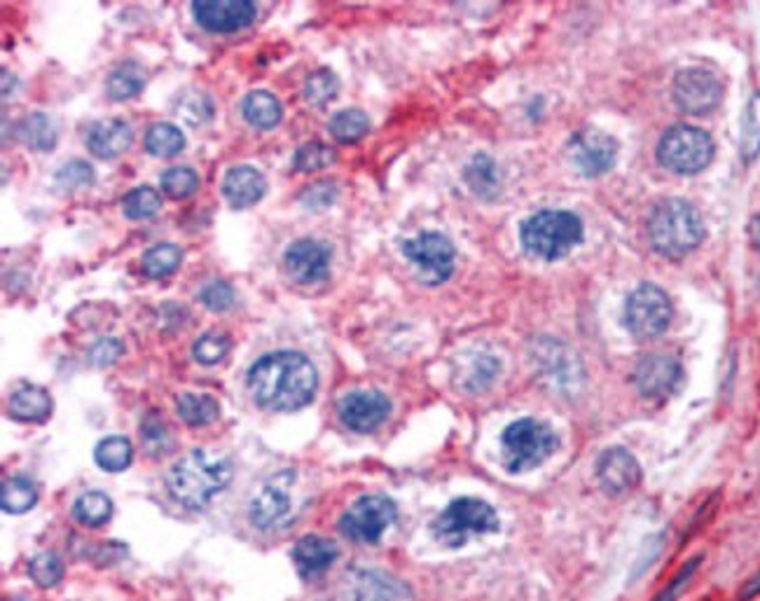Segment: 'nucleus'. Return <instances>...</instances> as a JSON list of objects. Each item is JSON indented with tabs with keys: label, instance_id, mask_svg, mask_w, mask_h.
Masks as SVG:
<instances>
[{
	"label": "nucleus",
	"instance_id": "f257e3e1",
	"mask_svg": "<svg viewBox=\"0 0 760 601\" xmlns=\"http://www.w3.org/2000/svg\"><path fill=\"white\" fill-rule=\"evenodd\" d=\"M318 375L312 360L295 352L267 354L249 370L255 403L272 412H295L314 400Z\"/></svg>",
	"mask_w": 760,
	"mask_h": 601
},
{
	"label": "nucleus",
	"instance_id": "f03ea898",
	"mask_svg": "<svg viewBox=\"0 0 760 601\" xmlns=\"http://www.w3.org/2000/svg\"><path fill=\"white\" fill-rule=\"evenodd\" d=\"M232 480V461L209 449H192L171 466L166 487L171 497L190 510H202Z\"/></svg>",
	"mask_w": 760,
	"mask_h": 601
},
{
	"label": "nucleus",
	"instance_id": "7ed1b4c3",
	"mask_svg": "<svg viewBox=\"0 0 760 601\" xmlns=\"http://www.w3.org/2000/svg\"><path fill=\"white\" fill-rule=\"evenodd\" d=\"M648 240L660 255L679 261L702 244V216L686 200H662L648 216Z\"/></svg>",
	"mask_w": 760,
	"mask_h": 601
},
{
	"label": "nucleus",
	"instance_id": "20e7f679",
	"mask_svg": "<svg viewBox=\"0 0 760 601\" xmlns=\"http://www.w3.org/2000/svg\"><path fill=\"white\" fill-rule=\"evenodd\" d=\"M519 240L540 261H559L582 242V223L571 211H540L523 223Z\"/></svg>",
	"mask_w": 760,
	"mask_h": 601
},
{
	"label": "nucleus",
	"instance_id": "39448f33",
	"mask_svg": "<svg viewBox=\"0 0 760 601\" xmlns=\"http://www.w3.org/2000/svg\"><path fill=\"white\" fill-rule=\"evenodd\" d=\"M557 447V434L546 421L538 419H517L501 436L504 466L510 473H525V470L538 468L555 455Z\"/></svg>",
	"mask_w": 760,
	"mask_h": 601
},
{
	"label": "nucleus",
	"instance_id": "423d86ee",
	"mask_svg": "<svg viewBox=\"0 0 760 601\" xmlns=\"http://www.w3.org/2000/svg\"><path fill=\"white\" fill-rule=\"evenodd\" d=\"M713 150V141L705 129L677 124L660 139L658 160L665 169L675 171L679 176H692L711 164Z\"/></svg>",
	"mask_w": 760,
	"mask_h": 601
},
{
	"label": "nucleus",
	"instance_id": "0eeeda50",
	"mask_svg": "<svg viewBox=\"0 0 760 601\" xmlns=\"http://www.w3.org/2000/svg\"><path fill=\"white\" fill-rule=\"evenodd\" d=\"M498 518L489 503L480 499H456L433 522L436 539L449 548L464 546L473 536L494 533Z\"/></svg>",
	"mask_w": 760,
	"mask_h": 601
},
{
	"label": "nucleus",
	"instance_id": "6e6552de",
	"mask_svg": "<svg viewBox=\"0 0 760 601\" xmlns=\"http://www.w3.org/2000/svg\"><path fill=\"white\" fill-rule=\"evenodd\" d=\"M671 316H675V309H671L669 295L653 284H644L627 297L622 320L632 337L653 339L669 328Z\"/></svg>",
	"mask_w": 760,
	"mask_h": 601
},
{
	"label": "nucleus",
	"instance_id": "1a4fd4ad",
	"mask_svg": "<svg viewBox=\"0 0 760 601\" xmlns=\"http://www.w3.org/2000/svg\"><path fill=\"white\" fill-rule=\"evenodd\" d=\"M396 515L398 510L394 501L382 497V493H367L342 515L340 531L354 543L373 546L396 522Z\"/></svg>",
	"mask_w": 760,
	"mask_h": 601
},
{
	"label": "nucleus",
	"instance_id": "9d476101",
	"mask_svg": "<svg viewBox=\"0 0 760 601\" xmlns=\"http://www.w3.org/2000/svg\"><path fill=\"white\" fill-rule=\"evenodd\" d=\"M403 255L417 267L428 286L445 284L454 272L456 251L452 242L438 232H422L403 244Z\"/></svg>",
	"mask_w": 760,
	"mask_h": 601
},
{
	"label": "nucleus",
	"instance_id": "9b49d317",
	"mask_svg": "<svg viewBox=\"0 0 760 601\" xmlns=\"http://www.w3.org/2000/svg\"><path fill=\"white\" fill-rule=\"evenodd\" d=\"M293 482H295L293 470H281L278 476H274L270 482L260 487V491L255 493L249 508V518L255 529L272 531V529H281L291 520Z\"/></svg>",
	"mask_w": 760,
	"mask_h": 601
},
{
	"label": "nucleus",
	"instance_id": "f8f14e48",
	"mask_svg": "<svg viewBox=\"0 0 760 601\" xmlns=\"http://www.w3.org/2000/svg\"><path fill=\"white\" fill-rule=\"evenodd\" d=\"M675 103L688 115H709L719 109L723 99V84L707 69H683L671 84Z\"/></svg>",
	"mask_w": 760,
	"mask_h": 601
},
{
	"label": "nucleus",
	"instance_id": "ddd939ff",
	"mask_svg": "<svg viewBox=\"0 0 760 601\" xmlns=\"http://www.w3.org/2000/svg\"><path fill=\"white\" fill-rule=\"evenodd\" d=\"M569 157L582 176H601L618 160V141L599 129H582L569 143Z\"/></svg>",
	"mask_w": 760,
	"mask_h": 601
},
{
	"label": "nucleus",
	"instance_id": "4468645a",
	"mask_svg": "<svg viewBox=\"0 0 760 601\" xmlns=\"http://www.w3.org/2000/svg\"><path fill=\"white\" fill-rule=\"evenodd\" d=\"M340 421L354 434H373L391 415V403L382 391H354L337 405Z\"/></svg>",
	"mask_w": 760,
	"mask_h": 601
},
{
	"label": "nucleus",
	"instance_id": "2eb2a0df",
	"mask_svg": "<svg viewBox=\"0 0 760 601\" xmlns=\"http://www.w3.org/2000/svg\"><path fill=\"white\" fill-rule=\"evenodd\" d=\"M192 14L206 31L234 33L255 21L257 10L249 0H204L192 6Z\"/></svg>",
	"mask_w": 760,
	"mask_h": 601
},
{
	"label": "nucleus",
	"instance_id": "dca6fc26",
	"mask_svg": "<svg viewBox=\"0 0 760 601\" xmlns=\"http://www.w3.org/2000/svg\"><path fill=\"white\" fill-rule=\"evenodd\" d=\"M331 261H333V251L314 240L295 242L284 255L288 274L302 286L321 284L323 278L331 274Z\"/></svg>",
	"mask_w": 760,
	"mask_h": 601
},
{
	"label": "nucleus",
	"instance_id": "f3484780",
	"mask_svg": "<svg viewBox=\"0 0 760 601\" xmlns=\"http://www.w3.org/2000/svg\"><path fill=\"white\" fill-rule=\"evenodd\" d=\"M681 365L675 356L665 354H653L646 356L637 365V386L644 398L648 400H660L677 391V386L681 381Z\"/></svg>",
	"mask_w": 760,
	"mask_h": 601
},
{
	"label": "nucleus",
	"instance_id": "a211bd4d",
	"mask_svg": "<svg viewBox=\"0 0 760 601\" xmlns=\"http://www.w3.org/2000/svg\"><path fill=\"white\" fill-rule=\"evenodd\" d=\"M597 480L611 497L632 491L641 480L639 461L622 447H611L597 459Z\"/></svg>",
	"mask_w": 760,
	"mask_h": 601
},
{
	"label": "nucleus",
	"instance_id": "6ab92c4d",
	"mask_svg": "<svg viewBox=\"0 0 760 601\" xmlns=\"http://www.w3.org/2000/svg\"><path fill=\"white\" fill-rule=\"evenodd\" d=\"M349 601H409V590L382 571H354L346 578Z\"/></svg>",
	"mask_w": 760,
	"mask_h": 601
},
{
	"label": "nucleus",
	"instance_id": "aec40b11",
	"mask_svg": "<svg viewBox=\"0 0 760 601\" xmlns=\"http://www.w3.org/2000/svg\"><path fill=\"white\" fill-rule=\"evenodd\" d=\"M87 147L101 160H115L124 150H129L134 141V132L124 120H99L87 129Z\"/></svg>",
	"mask_w": 760,
	"mask_h": 601
},
{
	"label": "nucleus",
	"instance_id": "412c9836",
	"mask_svg": "<svg viewBox=\"0 0 760 601\" xmlns=\"http://www.w3.org/2000/svg\"><path fill=\"white\" fill-rule=\"evenodd\" d=\"M267 190L265 176L253 166H234L223 181V195L234 208H249L263 200Z\"/></svg>",
	"mask_w": 760,
	"mask_h": 601
},
{
	"label": "nucleus",
	"instance_id": "4be33fe9",
	"mask_svg": "<svg viewBox=\"0 0 760 601\" xmlns=\"http://www.w3.org/2000/svg\"><path fill=\"white\" fill-rule=\"evenodd\" d=\"M293 560L302 578H314L335 564L337 548L335 543L321 539V536H304L293 550Z\"/></svg>",
	"mask_w": 760,
	"mask_h": 601
},
{
	"label": "nucleus",
	"instance_id": "5701e85b",
	"mask_svg": "<svg viewBox=\"0 0 760 601\" xmlns=\"http://www.w3.org/2000/svg\"><path fill=\"white\" fill-rule=\"evenodd\" d=\"M498 373H501V363H498V358L480 352V354H470L464 360L462 370L456 373V377H459V389L477 394V391L489 389L494 379L498 377Z\"/></svg>",
	"mask_w": 760,
	"mask_h": 601
},
{
	"label": "nucleus",
	"instance_id": "b1692460",
	"mask_svg": "<svg viewBox=\"0 0 760 601\" xmlns=\"http://www.w3.org/2000/svg\"><path fill=\"white\" fill-rule=\"evenodd\" d=\"M52 412V398L40 386H21L10 398V415L19 421H45Z\"/></svg>",
	"mask_w": 760,
	"mask_h": 601
},
{
	"label": "nucleus",
	"instance_id": "393cba45",
	"mask_svg": "<svg viewBox=\"0 0 760 601\" xmlns=\"http://www.w3.org/2000/svg\"><path fill=\"white\" fill-rule=\"evenodd\" d=\"M17 136L21 139L27 147L38 150V153H45L57 145V124L50 115L45 113H31L17 124Z\"/></svg>",
	"mask_w": 760,
	"mask_h": 601
},
{
	"label": "nucleus",
	"instance_id": "a878e982",
	"mask_svg": "<svg viewBox=\"0 0 760 601\" xmlns=\"http://www.w3.org/2000/svg\"><path fill=\"white\" fill-rule=\"evenodd\" d=\"M242 113H244L249 124H253L257 129H272L281 122L284 109H281V103L274 94L251 92L242 103Z\"/></svg>",
	"mask_w": 760,
	"mask_h": 601
},
{
	"label": "nucleus",
	"instance_id": "bb28decb",
	"mask_svg": "<svg viewBox=\"0 0 760 601\" xmlns=\"http://www.w3.org/2000/svg\"><path fill=\"white\" fill-rule=\"evenodd\" d=\"M143 84H145L143 67H139L136 61H126L111 73V78H108L105 90L113 101H126V99L139 96Z\"/></svg>",
	"mask_w": 760,
	"mask_h": 601
},
{
	"label": "nucleus",
	"instance_id": "cd10ccee",
	"mask_svg": "<svg viewBox=\"0 0 760 601\" xmlns=\"http://www.w3.org/2000/svg\"><path fill=\"white\" fill-rule=\"evenodd\" d=\"M73 515L80 524L97 529V527H101L111 520L113 501L101 491H87L73 503Z\"/></svg>",
	"mask_w": 760,
	"mask_h": 601
},
{
	"label": "nucleus",
	"instance_id": "c85d7f7f",
	"mask_svg": "<svg viewBox=\"0 0 760 601\" xmlns=\"http://www.w3.org/2000/svg\"><path fill=\"white\" fill-rule=\"evenodd\" d=\"M185 145V139L181 134L179 126H173L169 122H158L148 129L145 134V147L150 155L155 157H173L179 155Z\"/></svg>",
	"mask_w": 760,
	"mask_h": 601
},
{
	"label": "nucleus",
	"instance_id": "c756f323",
	"mask_svg": "<svg viewBox=\"0 0 760 601\" xmlns=\"http://www.w3.org/2000/svg\"><path fill=\"white\" fill-rule=\"evenodd\" d=\"M740 153L744 162H753L760 157V92L751 94L740 132Z\"/></svg>",
	"mask_w": 760,
	"mask_h": 601
},
{
	"label": "nucleus",
	"instance_id": "7c9ffc66",
	"mask_svg": "<svg viewBox=\"0 0 760 601\" xmlns=\"http://www.w3.org/2000/svg\"><path fill=\"white\" fill-rule=\"evenodd\" d=\"M97 464L108 470V473H120L134 459V447L126 438L113 436V438H105L97 445V452H94Z\"/></svg>",
	"mask_w": 760,
	"mask_h": 601
},
{
	"label": "nucleus",
	"instance_id": "2f4dec72",
	"mask_svg": "<svg viewBox=\"0 0 760 601\" xmlns=\"http://www.w3.org/2000/svg\"><path fill=\"white\" fill-rule=\"evenodd\" d=\"M38 489L29 478H10L3 482L0 489V503H3L6 512L21 515L36 506Z\"/></svg>",
	"mask_w": 760,
	"mask_h": 601
},
{
	"label": "nucleus",
	"instance_id": "473e14b6",
	"mask_svg": "<svg viewBox=\"0 0 760 601\" xmlns=\"http://www.w3.org/2000/svg\"><path fill=\"white\" fill-rule=\"evenodd\" d=\"M141 442L150 457H164L171 452L173 438L166 421L158 412H148L141 419Z\"/></svg>",
	"mask_w": 760,
	"mask_h": 601
},
{
	"label": "nucleus",
	"instance_id": "72a5a7b5",
	"mask_svg": "<svg viewBox=\"0 0 760 601\" xmlns=\"http://www.w3.org/2000/svg\"><path fill=\"white\" fill-rule=\"evenodd\" d=\"M176 410L181 419L190 426H206L213 419H219L221 405L219 400H213L211 396H194V394H183L176 403Z\"/></svg>",
	"mask_w": 760,
	"mask_h": 601
},
{
	"label": "nucleus",
	"instance_id": "f704fd0d",
	"mask_svg": "<svg viewBox=\"0 0 760 601\" xmlns=\"http://www.w3.org/2000/svg\"><path fill=\"white\" fill-rule=\"evenodd\" d=\"M181 263H183V253L179 246L160 244V246H152L143 255V272L150 278H164V276L176 272L181 267Z\"/></svg>",
	"mask_w": 760,
	"mask_h": 601
},
{
	"label": "nucleus",
	"instance_id": "c9c22d12",
	"mask_svg": "<svg viewBox=\"0 0 760 601\" xmlns=\"http://www.w3.org/2000/svg\"><path fill=\"white\" fill-rule=\"evenodd\" d=\"M466 181L475 195L492 197L498 187V169L492 157L475 155L466 166Z\"/></svg>",
	"mask_w": 760,
	"mask_h": 601
},
{
	"label": "nucleus",
	"instance_id": "e433bc0d",
	"mask_svg": "<svg viewBox=\"0 0 760 601\" xmlns=\"http://www.w3.org/2000/svg\"><path fill=\"white\" fill-rule=\"evenodd\" d=\"M331 134L340 141V143H356L361 141L367 132H371V120H367V115L358 109H352V111H342L337 113L331 124Z\"/></svg>",
	"mask_w": 760,
	"mask_h": 601
},
{
	"label": "nucleus",
	"instance_id": "4c0bfd02",
	"mask_svg": "<svg viewBox=\"0 0 760 601\" xmlns=\"http://www.w3.org/2000/svg\"><path fill=\"white\" fill-rule=\"evenodd\" d=\"M160 208H162L160 192H158V190H152V187H148V185L132 190V192H129V195L124 197V202H122L124 216H126V218H132V221L152 218Z\"/></svg>",
	"mask_w": 760,
	"mask_h": 601
},
{
	"label": "nucleus",
	"instance_id": "58836bf2",
	"mask_svg": "<svg viewBox=\"0 0 760 601\" xmlns=\"http://www.w3.org/2000/svg\"><path fill=\"white\" fill-rule=\"evenodd\" d=\"M337 155L331 145H325L321 141L314 143H304L297 147L293 166L300 174H312V171H321V169H328L331 164H335Z\"/></svg>",
	"mask_w": 760,
	"mask_h": 601
},
{
	"label": "nucleus",
	"instance_id": "ea45409f",
	"mask_svg": "<svg viewBox=\"0 0 760 601\" xmlns=\"http://www.w3.org/2000/svg\"><path fill=\"white\" fill-rule=\"evenodd\" d=\"M340 92V80L331 69H318L314 71L307 82H304V99L312 105H325L331 103Z\"/></svg>",
	"mask_w": 760,
	"mask_h": 601
},
{
	"label": "nucleus",
	"instance_id": "a19ab883",
	"mask_svg": "<svg viewBox=\"0 0 760 601\" xmlns=\"http://www.w3.org/2000/svg\"><path fill=\"white\" fill-rule=\"evenodd\" d=\"M176 111L188 124L200 126L213 118V101L209 94L202 92H185L176 101Z\"/></svg>",
	"mask_w": 760,
	"mask_h": 601
},
{
	"label": "nucleus",
	"instance_id": "79ce46f5",
	"mask_svg": "<svg viewBox=\"0 0 760 601\" xmlns=\"http://www.w3.org/2000/svg\"><path fill=\"white\" fill-rule=\"evenodd\" d=\"M200 187V176L190 166H173L162 176V190L173 200H185Z\"/></svg>",
	"mask_w": 760,
	"mask_h": 601
},
{
	"label": "nucleus",
	"instance_id": "37998d69",
	"mask_svg": "<svg viewBox=\"0 0 760 601\" xmlns=\"http://www.w3.org/2000/svg\"><path fill=\"white\" fill-rule=\"evenodd\" d=\"M29 573L33 578V583L40 588H54L63 578V562L54 552H42L33 557L29 564Z\"/></svg>",
	"mask_w": 760,
	"mask_h": 601
},
{
	"label": "nucleus",
	"instance_id": "c03bdc74",
	"mask_svg": "<svg viewBox=\"0 0 760 601\" xmlns=\"http://www.w3.org/2000/svg\"><path fill=\"white\" fill-rule=\"evenodd\" d=\"M94 183V169L82 160H73L57 171V185L67 192H78Z\"/></svg>",
	"mask_w": 760,
	"mask_h": 601
},
{
	"label": "nucleus",
	"instance_id": "a18cd8bd",
	"mask_svg": "<svg viewBox=\"0 0 760 601\" xmlns=\"http://www.w3.org/2000/svg\"><path fill=\"white\" fill-rule=\"evenodd\" d=\"M230 352V337L225 333H206L194 342L192 354L204 365L221 363Z\"/></svg>",
	"mask_w": 760,
	"mask_h": 601
},
{
	"label": "nucleus",
	"instance_id": "49530a36",
	"mask_svg": "<svg viewBox=\"0 0 760 601\" xmlns=\"http://www.w3.org/2000/svg\"><path fill=\"white\" fill-rule=\"evenodd\" d=\"M337 200V185L331 183V181H318L310 187H304L302 192V197L300 202L312 208V211H323V208H328L333 202Z\"/></svg>",
	"mask_w": 760,
	"mask_h": 601
},
{
	"label": "nucleus",
	"instance_id": "de8ad7c7",
	"mask_svg": "<svg viewBox=\"0 0 760 601\" xmlns=\"http://www.w3.org/2000/svg\"><path fill=\"white\" fill-rule=\"evenodd\" d=\"M200 299H202V305L211 312H227L234 305V291L225 282H213L202 291Z\"/></svg>",
	"mask_w": 760,
	"mask_h": 601
},
{
	"label": "nucleus",
	"instance_id": "09e8293b",
	"mask_svg": "<svg viewBox=\"0 0 760 601\" xmlns=\"http://www.w3.org/2000/svg\"><path fill=\"white\" fill-rule=\"evenodd\" d=\"M124 354V347L120 345V342L118 339H113V337H108V339H99L97 342V345L92 347V363L94 365H111V363H115L120 356Z\"/></svg>",
	"mask_w": 760,
	"mask_h": 601
},
{
	"label": "nucleus",
	"instance_id": "8fccbe9b",
	"mask_svg": "<svg viewBox=\"0 0 760 601\" xmlns=\"http://www.w3.org/2000/svg\"><path fill=\"white\" fill-rule=\"evenodd\" d=\"M698 564H700V560H692V562H688V567L675 578V581H671V585L658 597V601H675L677 599V594L688 585V581H690V578H692V573L695 571H698Z\"/></svg>",
	"mask_w": 760,
	"mask_h": 601
},
{
	"label": "nucleus",
	"instance_id": "3c124183",
	"mask_svg": "<svg viewBox=\"0 0 760 601\" xmlns=\"http://www.w3.org/2000/svg\"><path fill=\"white\" fill-rule=\"evenodd\" d=\"M758 594H760V571H758V573L751 578V581L744 585L740 599H753V597H758Z\"/></svg>",
	"mask_w": 760,
	"mask_h": 601
},
{
	"label": "nucleus",
	"instance_id": "603ef678",
	"mask_svg": "<svg viewBox=\"0 0 760 601\" xmlns=\"http://www.w3.org/2000/svg\"><path fill=\"white\" fill-rule=\"evenodd\" d=\"M749 234H751V242L756 248H760V216H756L751 221V227H749Z\"/></svg>",
	"mask_w": 760,
	"mask_h": 601
},
{
	"label": "nucleus",
	"instance_id": "864d4df0",
	"mask_svg": "<svg viewBox=\"0 0 760 601\" xmlns=\"http://www.w3.org/2000/svg\"><path fill=\"white\" fill-rule=\"evenodd\" d=\"M10 78H14V75H10V71H3V96L6 99L10 96Z\"/></svg>",
	"mask_w": 760,
	"mask_h": 601
},
{
	"label": "nucleus",
	"instance_id": "5fc2aeb1",
	"mask_svg": "<svg viewBox=\"0 0 760 601\" xmlns=\"http://www.w3.org/2000/svg\"><path fill=\"white\" fill-rule=\"evenodd\" d=\"M6 601H29V599H24V597H14V599H6Z\"/></svg>",
	"mask_w": 760,
	"mask_h": 601
}]
</instances>
